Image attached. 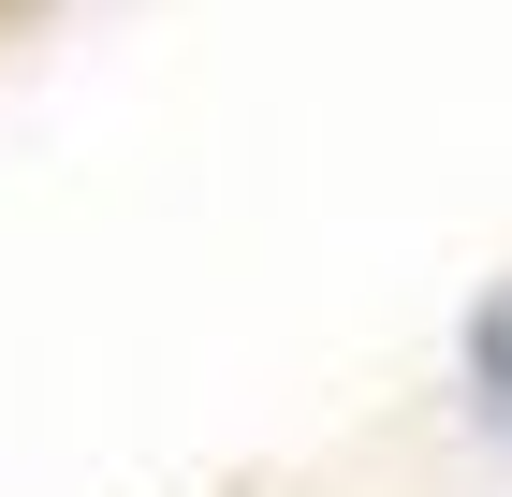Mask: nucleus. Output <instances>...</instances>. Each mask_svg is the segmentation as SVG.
Returning <instances> with one entry per match:
<instances>
[{
	"label": "nucleus",
	"mask_w": 512,
	"mask_h": 497,
	"mask_svg": "<svg viewBox=\"0 0 512 497\" xmlns=\"http://www.w3.org/2000/svg\"><path fill=\"white\" fill-rule=\"evenodd\" d=\"M469 410H483V424L512 439V278H498V293L469 307Z\"/></svg>",
	"instance_id": "1"
}]
</instances>
